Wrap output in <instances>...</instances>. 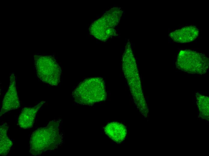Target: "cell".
<instances>
[{
	"label": "cell",
	"instance_id": "1",
	"mask_svg": "<svg viewBox=\"0 0 209 156\" xmlns=\"http://www.w3.org/2000/svg\"><path fill=\"white\" fill-rule=\"evenodd\" d=\"M60 120L50 122L45 127L33 132L29 142V153L33 156L41 154L57 148L62 142L60 132Z\"/></svg>",
	"mask_w": 209,
	"mask_h": 156
},
{
	"label": "cell",
	"instance_id": "2",
	"mask_svg": "<svg viewBox=\"0 0 209 156\" xmlns=\"http://www.w3.org/2000/svg\"><path fill=\"white\" fill-rule=\"evenodd\" d=\"M72 95L76 102L86 105L104 100L106 97L104 82L99 78L85 80L78 85Z\"/></svg>",
	"mask_w": 209,
	"mask_h": 156
},
{
	"label": "cell",
	"instance_id": "3",
	"mask_svg": "<svg viewBox=\"0 0 209 156\" xmlns=\"http://www.w3.org/2000/svg\"><path fill=\"white\" fill-rule=\"evenodd\" d=\"M176 66L179 70L188 73L203 74L208 68L209 59L203 53L190 50H183L178 55Z\"/></svg>",
	"mask_w": 209,
	"mask_h": 156
},
{
	"label": "cell",
	"instance_id": "4",
	"mask_svg": "<svg viewBox=\"0 0 209 156\" xmlns=\"http://www.w3.org/2000/svg\"><path fill=\"white\" fill-rule=\"evenodd\" d=\"M34 57L38 77L44 82L57 86L60 82L62 70L54 57L36 55Z\"/></svg>",
	"mask_w": 209,
	"mask_h": 156
},
{
	"label": "cell",
	"instance_id": "5",
	"mask_svg": "<svg viewBox=\"0 0 209 156\" xmlns=\"http://www.w3.org/2000/svg\"><path fill=\"white\" fill-rule=\"evenodd\" d=\"M121 14L117 8L108 11L91 25L89 29L91 34L101 40L108 39L115 34L114 28L118 23Z\"/></svg>",
	"mask_w": 209,
	"mask_h": 156
},
{
	"label": "cell",
	"instance_id": "6",
	"mask_svg": "<svg viewBox=\"0 0 209 156\" xmlns=\"http://www.w3.org/2000/svg\"><path fill=\"white\" fill-rule=\"evenodd\" d=\"M10 80L9 88L2 101L0 116L8 111L17 109L20 106L16 87L15 78L13 74L10 76Z\"/></svg>",
	"mask_w": 209,
	"mask_h": 156
},
{
	"label": "cell",
	"instance_id": "7",
	"mask_svg": "<svg viewBox=\"0 0 209 156\" xmlns=\"http://www.w3.org/2000/svg\"><path fill=\"white\" fill-rule=\"evenodd\" d=\"M199 32L196 26H191L173 32L169 36L176 42L186 43L194 40L198 36Z\"/></svg>",
	"mask_w": 209,
	"mask_h": 156
},
{
	"label": "cell",
	"instance_id": "8",
	"mask_svg": "<svg viewBox=\"0 0 209 156\" xmlns=\"http://www.w3.org/2000/svg\"><path fill=\"white\" fill-rule=\"evenodd\" d=\"M45 102L42 101L33 107L22 109L18 120V124L21 128L28 129L32 127L36 114Z\"/></svg>",
	"mask_w": 209,
	"mask_h": 156
},
{
	"label": "cell",
	"instance_id": "9",
	"mask_svg": "<svg viewBox=\"0 0 209 156\" xmlns=\"http://www.w3.org/2000/svg\"><path fill=\"white\" fill-rule=\"evenodd\" d=\"M105 134L112 140L120 143L125 140L127 131L125 126L117 122H113L108 124L104 128Z\"/></svg>",
	"mask_w": 209,
	"mask_h": 156
},
{
	"label": "cell",
	"instance_id": "10",
	"mask_svg": "<svg viewBox=\"0 0 209 156\" xmlns=\"http://www.w3.org/2000/svg\"><path fill=\"white\" fill-rule=\"evenodd\" d=\"M8 126L7 123H4L0 127V154L5 156L9 153L12 145V141L7 135Z\"/></svg>",
	"mask_w": 209,
	"mask_h": 156
},
{
	"label": "cell",
	"instance_id": "11",
	"mask_svg": "<svg viewBox=\"0 0 209 156\" xmlns=\"http://www.w3.org/2000/svg\"><path fill=\"white\" fill-rule=\"evenodd\" d=\"M197 103L200 112L208 113L209 98L199 93L196 94Z\"/></svg>",
	"mask_w": 209,
	"mask_h": 156
}]
</instances>
